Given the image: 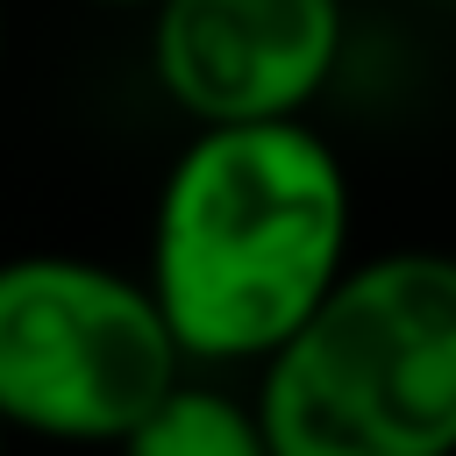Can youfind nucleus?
<instances>
[{
    "label": "nucleus",
    "instance_id": "nucleus-8",
    "mask_svg": "<svg viewBox=\"0 0 456 456\" xmlns=\"http://www.w3.org/2000/svg\"><path fill=\"white\" fill-rule=\"evenodd\" d=\"M0 71H7V0H0Z\"/></svg>",
    "mask_w": 456,
    "mask_h": 456
},
{
    "label": "nucleus",
    "instance_id": "nucleus-7",
    "mask_svg": "<svg viewBox=\"0 0 456 456\" xmlns=\"http://www.w3.org/2000/svg\"><path fill=\"white\" fill-rule=\"evenodd\" d=\"M14 442H21V435H14V420L0 413V456H14Z\"/></svg>",
    "mask_w": 456,
    "mask_h": 456
},
{
    "label": "nucleus",
    "instance_id": "nucleus-5",
    "mask_svg": "<svg viewBox=\"0 0 456 456\" xmlns=\"http://www.w3.org/2000/svg\"><path fill=\"white\" fill-rule=\"evenodd\" d=\"M114 456H271L256 392L235 370H185L121 442Z\"/></svg>",
    "mask_w": 456,
    "mask_h": 456
},
{
    "label": "nucleus",
    "instance_id": "nucleus-2",
    "mask_svg": "<svg viewBox=\"0 0 456 456\" xmlns=\"http://www.w3.org/2000/svg\"><path fill=\"white\" fill-rule=\"evenodd\" d=\"M249 392L271 456H456V249H356Z\"/></svg>",
    "mask_w": 456,
    "mask_h": 456
},
{
    "label": "nucleus",
    "instance_id": "nucleus-4",
    "mask_svg": "<svg viewBox=\"0 0 456 456\" xmlns=\"http://www.w3.org/2000/svg\"><path fill=\"white\" fill-rule=\"evenodd\" d=\"M142 71L185 121L314 114L349 64V0H150Z\"/></svg>",
    "mask_w": 456,
    "mask_h": 456
},
{
    "label": "nucleus",
    "instance_id": "nucleus-1",
    "mask_svg": "<svg viewBox=\"0 0 456 456\" xmlns=\"http://www.w3.org/2000/svg\"><path fill=\"white\" fill-rule=\"evenodd\" d=\"M356 264V178L314 114L207 121L164 157L142 278L192 370L249 378Z\"/></svg>",
    "mask_w": 456,
    "mask_h": 456
},
{
    "label": "nucleus",
    "instance_id": "nucleus-3",
    "mask_svg": "<svg viewBox=\"0 0 456 456\" xmlns=\"http://www.w3.org/2000/svg\"><path fill=\"white\" fill-rule=\"evenodd\" d=\"M185 370L142 271L86 249L0 256V413L21 442L114 456Z\"/></svg>",
    "mask_w": 456,
    "mask_h": 456
},
{
    "label": "nucleus",
    "instance_id": "nucleus-9",
    "mask_svg": "<svg viewBox=\"0 0 456 456\" xmlns=\"http://www.w3.org/2000/svg\"><path fill=\"white\" fill-rule=\"evenodd\" d=\"M449 7H456V0H449Z\"/></svg>",
    "mask_w": 456,
    "mask_h": 456
},
{
    "label": "nucleus",
    "instance_id": "nucleus-6",
    "mask_svg": "<svg viewBox=\"0 0 456 456\" xmlns=\"http://www.w3.org/2000/svg\"><path fill=\"white\" fill-rule=\"evenodd\" d=\"M71 7H93V14H142L150 0H71Z\"/></svg>",
    "mask_w": 456,
    "mask_h": 456
}]
</instances>
